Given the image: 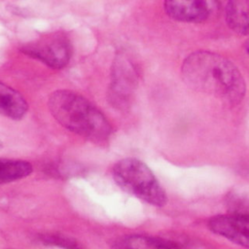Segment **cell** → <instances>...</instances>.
Instances as JSON below:
<instances>
[{
	"label": "cell",
	"instance_id": "obj_10",
	"mask_svg": "<svg viewBox=\"0 0 249 249\" xmlns=\"http://www.w3.org/2000/svg\"><path fill=\"white\" fill-rule=\"evenodd\" d=\"M135 80V73L132 67L127 63L126 60L120 59L117 62V69L115 70L113 90L114 94L118 98V102H124V97L129 94V90L133 86Z\"/></svg>",
	"mask_w": 249,
	"mask_h": 249
},
{
	"label": "cell",
	"instance_id": "obj_1",
	"mask_svg": "<svg viewBox=\"0 0 249 249\" xmlns=\"http://www.w3.org/2000/svg\"><path fill=\"white\" fill-rule=\"evenodd\" d=\"M181 73L190 88L229 103H238L245 94V82L238 68L218 53H191L183 61Z\"/></svg>",
	"mask_w": 249,
	"mask_h": 249
},
{
	"label": "cell",
	"instance_id": "obj_9",
	"mask_svg": "<svg viewBox=\"0 0 249 249\" xmlns=\"http://www.w3.org/2000/svg\"><path fill=\"white\" fill-rule=\"evenodd\" d=\"M226 21L234 32L249 35V0H234L227 4Z\"/></svg>",
	"mask_w": 249,
	"mask_h": 249
},
{
	"label": "cell",
	"instance_id": "obj_8",
	"mask_svg": "<svg viewBox=\"0 0 249 249\" xmlns=\"http://www.w3.org/2000/svg\"><path fill=\"white\" fill-rule=\"evenodd\" d=\"M113 249H176L175 241L142 234L125 235L119 238Z\"/></svg>",
	"mask_w": 249,
	"mask_h": 249
},
{
	"label": "cell",
	"instance_id": "obj_6",
	"mask_svg": "<svg viewBox=\"0 0 249 249\" xmlns=\"http://www.w3.org/2000/svg\"><path fill=\"white\" fill-rule=\"evenodd\" d=\"M217 9L212 1H165L164 11L171 18L183 22H200L207 19Z\"/></svg>",
	"mask_w": 249,
	"mask_h": 249
},
{
	"label": "cell",
	"instance_id": "obj_5",
	"mask_svg": "<svg viewBox=\"0 0 249 249\" xmlns=\"http://www.w3.org/2000/svg\"><path fill=\"white\" fill-rule=\"evenodd\" d=\"M209 229L246 248H249V215L233 213L228 215H218L212 217L208 222Z\"/></svg>",
	"mask_w": 249,
	"mask_h": 249
},
{
	"label": "cell",
	"instance_id": "obj_15",
	"mask_svg": "<svg viewBox=\"0 0 249 249\" xmlns=\"http://www.w3.org/2000/svg\"><path fill=\"white\" fill-rule=\"evenodd\" d=\"M1 147H2V143L0 142V148H1Z\"/></svg>",
	"mask_w": 249,
	"mask_h": 249
},
{
	"label": "cell",
	"instance_id": "obj_7",
	"mask_svg": "<svg viewBox=\"0 0 249 249\" xmlns=\"http://www.w3.org/2000/svg\"><path fill=\"white\" fill-rule=\"evenodd\" d=\"M27 111L28 104L22 94L0 82V114L12 120H20Z\"/></svg>",
	"mask_w": 249,
	"mask_h": 249
},
{
	"label": "cell",
	"instance_id": "obj_14",
	"mask_svg": "<svg viewBox=\"0 0 249 249\" xmlns=\"http://www.w3.org/2000/svg\"><path fill=\"white\" fill-rule=\"evenodd\" d=\"M245 51L247 52V53L249 54V39L246 41V43H245Z\"/></svg>",
	"mask_w": 249,
	"mask_h": 249
},
{
	"label": "cell",
	"instance_id": "obj_11",
	"mask_svg": "<svg viewBox=\"0 0 249 249\" xmlns=\"http://www.w3.org/2000/svg\"><path fill=\"white\" fill-rule=\"evenodd\" d=\"M32 171L33 167L28 161L0 159V185L27 177Z\"/></svg>",
	"mask_w": 249,
	"mask_h": 249
},
{
	"label": "cell",
	"instance_id": "obj_3",
	"mask_svg": "<svg viewBox=\"0 0 249 249\" xmlns=\"http://www.w3.org/2000/svg\"><path fill=\"white\" fill-rule=\"evenodd\" d=\"M112 175L115 182L126 193L149 204L162 206L166 196L151 169L141 160L125 158L115 163Z\"/></svg>",
	"mask_w": 249,
	"mask_h": 249
},
{
	"label": "cell",
	"instance_id": "obj_13",
	"mask_svg": "<svg viewBox=\"0 0 249 249\" xmlns=\"http://www.w3.org/2000/svg\"><path fill=\"white\" fill-rule=\"evenodd\" d=\"M176 249H213L208 244L199 241H175Z\"/></svg>",
	"mask_w": 249,
	"mask_h": 249
},
{
	"label": "cell",
	"instance_id": "obj_4",
	"mask_svg": "<svg viewBox=\"0 0 249 249\" xmlns=\"http://www.w3.org/2000/svg\"><path fill=\"white\" fill-rule=\"evenodd\" d=\"M22 52L53 69L63 68L71 56V46L61 34H53L22 47Z\"/></svg>",
	"mask_w": 249,
	"mask_h": 249
},
{
	"label": "cell",
	"instance_id": "obj_12",
	"mask_svg": "<svg viewBox=\"0 0 249 249\" xmlns=\"http://www.w3.org/2000/svg\"><path fill=\"white\" fill-rule=\"evenodd\" d=\"M40 242L46 245L56 246L62 249H84L83 246L76 239L59 233L42 234L40 236Z\"/></svg>",
	"mask_w": 249,
	"mask_h": 249
},
{
	"label": "cell",
	"instance_id": "obj_2",
	"mask_svg": "<svg viewBox=\"0 0 249 249\" xmlns=\"http://www.w3.org/2000/svg\"><path fill=\"white\" fill-rule=\"evenodd\" d=\"M48 106L62 126L91 141L104 142L112 133V126L103 113L76 92L55 90L49 96Z\"/></svg>",
	"mask_w": 249,
	"mask_h": 249
}]
</instances>
